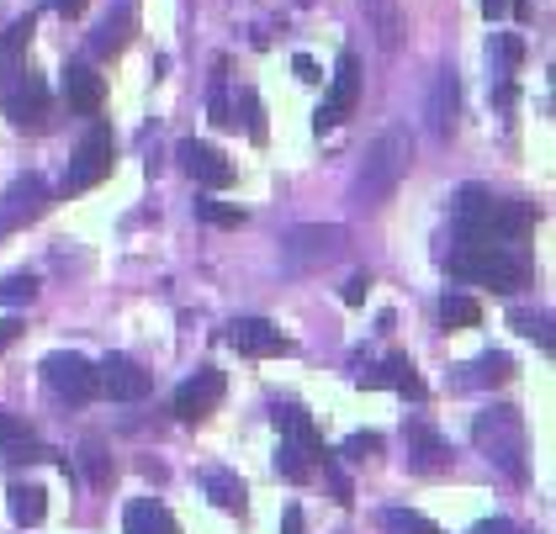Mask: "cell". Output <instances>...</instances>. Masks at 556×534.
Masks as SVG:
<instances>
[{
	"mask_svg": "<svg viewBox=\"0 0 556 534\" xmlns=\"http://www.w3.org/2000/svg\"><path fill=\"white\" fill-rule=\"evenodd\" d=\"M482 11H488V22H498V16L509 11V0H482Z\"/></svg>",
	"mask_w": 556,
	"mask_h": 534,
	"instance_id": "cell-44",
	"label": "cell"
},
{
	"mask_svg": "<svg viewBox=\"0 0 556 534\" xmlns=\"http://www.w3.org/2000/svg\"><path fill=\"white\" fill-rule=\"evenodd\" d=\"M355 386H392V392H403V397H425V381H419V370H414V360L408 355H387L382 370H361L355 376Z\"/></svg>",
	"mask_w": 556,
	"mask_h": 534,
	"instance_id": "cell-19",
	"label": "cell"
},
{
	"mask_svg": "<svg viewBox=\"0 0 556 534\" xmlns=\"http://www.w3.org/2000/svg\"><path fill=\"white\" fill-rule=\"evenodd\" d=\"M361 16H366V33L377 38L382 53H397L403 48V0H361Z\"/></svg>",
	"mask_w": 556,
	"mask_h": 534,
	"instance_id": "cell-15",
	"label": "cell"
},
{
	"mask_svg": "<svg viewBox=\"0 0 556 534\" xmlns=\"http://www.w3.org/2000/svg\"><path fill=\"white\" fill-rule=\"evenodd\" d=\"M281 534H302V508H298V503L287 508V519H281Z\"/></svg>",
	"mask_w": 556,
	"mask_h": 534,
	"instance_id": "cell-43",
	"label": "cell"
},
{
	"mask_svg": "<svg viewBox=\"0 0 556 534\" xmlns=\"http://www.w3.org/2000/svg\"><path fill=\"white\" fill-rule=\"evenodd\" d=\"M276 471H281L287 482H307V476H313V450L298 445V440H281V445H276Z\"/></svg>",
	"mask_w": 556,
	"mask_h": 534,
	"instance_id": "cell-27",
	"label": "cell"
},
{
	"mask_svg": "<svg viewBox=\"0 0 556 534\" xmlns=\"http://www.w3.org/2000/svg\"><path fill=\"white\" fill-rule=\"evenodd\" d=\"M43 445H38V434L16 418V412L0 408V460L5 466H33V460H43Z\"/></svg>",
	"mask_w": 556,
	"mask_h": 534,
	"instance_id": "cell-18",
	"label": "cell"
},
{
	"mask_svg": "<svg viewBox=\"0 0 556 534\" xmlns=\"http://www.w3.org/2000/svg\"><path fill=\"white\" fill-rule=\"evenodd\" d=\"M48 5H53L59 16H80V11H86L90 0H48Z\"/></svg>",
	"mask_w": 556,
	"mask_h": 534,
	"instance_id": "cell-42",
	"label": "cell"
},
{
	"mask_svg": "<svg viewBox=\"0 0 556 534\" xmlns=\"http://www.w3.org/2000/svg\"><path fill=\"white\" fill-rule=\"evenodd\" d=\"M180 165H186V175H191L197 186H207V191H228V186H233V165L223 160V149H213V143L186 138V143H180Z\"/></svg>",
	"mask_w": 556,
	"mask_h": 534,
	"instance_id": "cell-13",
	"label": "cell"
},
{
	"mask_svg": "<svg viewBox=\"0 0 556 534\" xmlns=\"http://www.w3.org/2000/svg\"><path fill=\"white\" fill-rule=\"evenodd\" d=\"M33 33H38V22H33V16H22V22L0 38V69H11V75H16V59H22V48L33 42Z\"/></svg>",
	"mask_w": 556,
	"mask_h": 534,
	"instance_id": "cell-28",
	"label": "cell"
},
{
	"mask_svg": "<svg viewBox=\"0 0 556 534\" xmlns=\"http://www.w3.org/2000/svg\"><path fill=\"white\" fill-rule=\"evenodd\" d=\"M228 344L239 355H255V360H270V355H287L292 349V339L276 329L270 318H233L228 323Z\"/></svg>",
	"mask_w": 556,
	"mask_h": 534,
	"instance_id": "cell-12",
	"label": "cell"
},
{
	"mask_svg": "<svg viewBox=\"0 0 556 534\" xmlns=\"http://www.w3.org/2000/svg\"><path fill=\"white\" fill-rule=\"evenodd\" d=\"M239 106H244L250 138H255V143H265V112H260V96H255V90H244V96H239Z\"/></svg>",
	"mask_w": 556,
	"mask_h": 534,
	"instance_id": "cell-36",
	"label": "cell"
},
{
	"mask_svg": "<svg viewBox=\"0 0 556 534\" xmlns=\"http://www.w3.org/2000/svg\"><path fill=\"white\" fill-rule=\"evenodd\" d=\"M43 381L53 397H64V403H90L101 386H96V366H90L86 355H75V349H53L43 360Z\"/></svg>",
	"mask_w": 556,
	"mask_h": 534,
	"instance_id": "cell-6",
	"label": "cell"
},
{
	"mask_svg": "<svg viewBox=\"0 0 556 534\" xmlns=\"http://www.w3.org/2000/svg\"><path fill=\"white\" fill-rule=\"evenodd\" d=\"M498 59H504V64L514 69V64L525 59V42H519V38H498Z\"/></svg>",
	"mask_w": 556,
	"mask_h": 534,
	"instance_id": "cell-38",
	"label": "cell"
},
{
	"mask_svg": "<svg viewBox=\"0 0 556 534\" xmlns=\"http://www.w3.org/2000/svg\"><path fill=\"white\" fill-rule=\"evenodd\" d=\"M207 497H213L223 513H244V503H250V487L233 476V471H207Z\"/></svg>",
	"mask_w": 556,
	"mask_h": 534,
	"instance_id": "cell-26",
	"label": "cell"
},
{
	"mask_svg": "<svg viewBox=\"0 0 556 534\" xmlns=\"http://www.w3.org/2000/svg\"><path fill=\"white\" fill-rule=\"evenodd\" d=\"M403 445H408V466H414V471H425V476H434V471H445V466H451V445L429 429L425 418H414V423L403 429Z\"/></svg>",
	"mask_w": 556,
	"mask_h": 534,
	"instance_id": "cell-14",
	"label": "cell"
},
{
	"mask_svg": "<svg viewBox=\"0 0 556 534\" xmlns=\"http://www.w3.org/2000/svg\"><path fill=\"white\" fill-rule=\"evenodd\" d=\"M43 212H48L43 175H16L11 191H5V202H0V233H11V228H22V223H33Z\"/></svg>",
	"mask_w": 556,
	"mask_h": 534,
	"instance_id": "cell-9",
	"label": "cell"
},
{
	"mask_svg": "<svg viewBox=\"0 0 556 534\" xmlns=\"http://www.w3.org/2000/svg\"><path fill=\"white\" fill-rule=\"evenodd\" d=\"M344 460H355V466H366L371 455H382V434H371V429H361V434H350L340 445Z\"/></svg>",
	"mask_w": 556,
	"mask_h": 534,
	"instance_id": "cell-30",
	"label": "cell"
},
{
	"mask_svg": "<svg viewBox=\"0 0 556 534\" xmlns=\"http://www.w3.org/2000/svg\"><path fill=\"white\" fill-rule=\"evenodd\" d=\"M366 291H371V276H366V270H361V276H350V281H344V302H350V307H361V302H366Z\"/></svg>",
	"mask_w": 556,
	"mask_h": 534,
	"instance_id": "cell-37",
	"label": "cell"
},
{
	"mask_svg": "<svg viewBox=\"0 0 556 534\" xmlns=\"http://www.w3.org/2000/svg\"><path fill=\"white\" fill-rule=\"evenodd\" d=\"M361 106V59L344 48L340 53V64H334V85H329V101L313 112V127L318 132H329V127H340L350 112Z\"/></svg>",
	"mask_w": 556,
	"mask_h": 534,
	"instance_id": "cell-8",
	"label": "cell"
},
{
	"mask_svg": "<svg viewBox=\"0 0 556 534\" xmlns=\"http://www.w3.org/2000/svg\"><path fill=\"white\" fill-rule=\"evenodd\" d=\"M0 112L11 127H38L48 123V85L33 75V69H16V80L0 90Z\"/></svg>",
	"mask_w": 556,
	"mask_h": 534,
	"instance_id": "cell-7",
	"label": "cell"
},
{
	"mask_svg": "<svg viewBox=\"0 0 556 534\" xmlns=\"http://www.w3.org/2000/svg\"><path fill=\"white\" fill-rule=\"evenodd\" d=\"M16 333H22V323H16V318H5V323H0V355L16 344Z\"/></svg>",
	"mask_w": 556,
	"mask_h": 534,
	"instance_id": "cell-41",
	"label": "cell"
},
{
	"mask_svg": "<svg viewBox=\"0 0 556 534\" xmlns=\"http://www.w3.org/2000/svg\"><path fill=\"white\" fill-rule=\"evenodd\" d=\"M514 329L530 333L541 349H552V318H546V313H514Z\"/></svg>",
	"mask_w": 556,
	"mask_h": 534,
	"instance_id": "cell-33",
	"label": "cell"
},
{
	"mask_svg": "<svg viewBox=\"0 0 556 534\" xmlns=\"http://www.w3.org/2000/svg\"><path fill=\"white\" fill-rule=\"evenodd\" d=\"M217 403H223V370L202 366L191 381H186V386H180V392H175L170 408H175V418H180V423H202Z\"/></svg>",
	"mask_w": 556,
	"mask_h": 534,
	"instance_id": "cell-11",
	"label": "cell"
},
{
	"mask_svg": "<svg viewBox=\"0 0 556 534\" xmlns=\"http://www.w3.org/2000/svg\"><path fill=\"white\" fill-rule=\"evenodd\" d=\"M471 534H525V530H519V524H509V519H482Z\"/></svg>",
	"mask_w": 556,
	"mask_h": 534,
	"instance_id": "cell-39",
	"label": "cell"
},
{
	"mask_svg": "<svg viewBox=\"0 0 556 534\" xmlns=\"http://www.w3.org/2000/svg\"><path fill=\"white\" fill-rule=\"evenodd\" d=\"M456 117H462V80L451 69H440V80L429 90V132L445 143L456 132Z\"/></svg>",
	"mask_w": 556,
	"mask_h": 534,
	"instance_id": "cell-16",
	"label": "cell"
},
{
	"mask_svg": "<svg viewBox=\"0 0 556 534\" xmlns=\"http://www.w3.org/2000/svg\"><path fill=\"white\" fill-rule=\"evenodd\" d=\"M128 38H132V0H123V5H117V16H106V22H101V33L90 38V53H96V59H112V53H123V48H128Z\"/></svg>",
	"mask_w": 556,
	"mask_h": 534,
	"instance_id": "cell-23",
	"label": "cell"
},
{
	"mask_svg": "<svg viewBox=\"0 0 556 534\" xmlns=\"http://www.w3.org/2000/svg\"><path fill=\"white\" fill-rule=\"evenodd\" d=\"M197 217H207V223H217V228H239V223H244V212H239V206L207 202V196L197 202Z\"/></svg>",
	"mask_w": 556,
	"mask_h": 534,
	"instance_id": "cell-35",
	"label": "cell"
},
{
	"mask_svg": "<svg viewBox=\"0 0 556 534\" xmlns=\"http://www.w3.org/2000/svg\"><path fill=\"white\" fill-rule=\"evenodd\" d=\"M408 165H414V132L408 127H387L382 138L371 143V154H366V169L355 180V202L361 206L392 202V191L408 180Z\"/></svg>",
	"mask_w": 556,
	"mask_h": 534,
	"instance_id": "cell-2",
	"label": "cell"
},
{
	"mask_svg": "<svg viewBox=\"0 0 556 534\" xmlns=\"http://www.w3.org/2000/svg\"><path fill=\"white\" fill-rule=\"evenodd\" d=\"M344 249V228H324V223H307V228H292L287 233V244H281V259H287V270H318V265H329V259H340Z\"/></svg>",
	"mask_w": 556,
	"mask_h": 534,
	"instance_id": "cell-5",
	"label": "cell"
},
{
	"mask_svg": "<svg viewBox=\"0 0 556 534\" xmlns=\"http://www.w3.org/2000/svg\"><path fill=\"white\" fill-rule=\"evenodd\" d=\"M451 276L456 281H471V287H493L498 296H514L535 281V265L519 244H504V239H456L451 249Z\"/></svg>",
	"mask_w": 556,
	"mask_h": 534,
	"instance_id": "cell-1",
	"label": "cell"
},
{
	"mask_svg": "<svg viewBox=\"0 0 556 534\" xmlns=\"http://www.w3.org/2000/svg\"><path fill=\"white\" fill-rule=\"evenodd\" d=\"M514 376V360L504 355V349H488V355H477L471 366H462L456 376H451V386L456 392H477V386H504Z\"/></svg>",
	"mask_w": 556,
	"mask_h": 534,
	"instance_id": "cell-20",
	"label": "cell"
},
{
	"mask_svg": "<svg viewBox=\"0 0 556 534\" xmlns=\"http://www.w3.org/2000/svg\"><path fill=\"white\" fill-rule=\"evenodd\" d=\"M112 169H117V138H112V127L106 123H96L86 138H80V149H75L70 169H64V196H80V191H90V186H101Z\"/></svg>",
	"mask_w": 556,
	"mask_h": 534,
	"instance_id": "cell-4",
	"label": "cell"
},
{
	"mask_svg": "<svg viewBox=\"0 0 556 534\" xmlns=\"http://www.w3.org/2000/svg\"><path fill=\"white\" fill-rule=\"evenodd\" d=\"M123 530L128 534H180V524H175V513L165 503L138 497V503H128V513H123Z\"/></svg>",
	"mask_w": 556,
	"mask_h": 534,
	"instance_id": "cell-21",
	"label": "cell"
},
{
	"mask_svg": "<svg viewBox=\"0 0 556 534\" xmlns=\"http://www.w3.org/2000/svg\"><path fill=\"white\" fill-rule=\"evenodd\" d=\"M38 296V276H5L0 281V307H22Z\"/></svg>",
	"mask_w": 556,
	"mask_h": 534,
	"instance_id": "cell-31",
	"label": "cell"
},
{
	"mask_svg": "<svg viewBox=\"0 0 556 534\" xmlns=\"http://www.w3.org/2000/svg\"><path fill=\"white\" fill-rule=\"evenodd\" d=\"M207 112H213L217 127H233V106H228V85H223V64H217V80H213V96H207Z\"/></svg>",
	"mask_w": 556,
	"mask_h": 534,
	"instance_id": "cell-34",
	"label": "cell"
},
{
	"mask_svg": "<svg viewBox=\"0 0 556 534\" xmlns=\"http://www.w3.org/2000/svg\"><path fill=\"white\" fill-rule=\"evenodd\" d=\"M471 445L488 455L509 482H525V476H530V471H525V418H519V408H509V403H498V408L471 418Z\"/></svg>",
	"mask_w": 556,
	"mask_h": 534,
	"instance_id": "cell-3",
	"label": "cell"
},
{
	"mask_svg": "<svg viewBox=\"0 0 556 534\" xmlns=\"http://www.w3.org/2000/svg\"><path fill=\"white\" fill-rule=\"evenodd\" d=\"M64 101H70V112L96 117V112L106 106V80H101L90 64H70V69H64Z\"/></svg>",
	"mask_w": 556,
	"mask_h": 534,
	"instance_id": "cell-17",
	"label": "cell"
},
{
	"mask_svg": "<svg viewBox=\"0 0 556 534\" xmlns=\"http://www.w3.org/2000/svg\"><path fill=\"white\" fill-rule=\"evenodd\" d=\"M5 497H11V519H16L22 530H33V524H43V519H48V493H43V487L16 482Z\"/></svg>",
	"mask_w": 556,
	"mask_h": 534,
	"instance_id": "cell-24",
	"label": "cell"
},
{
	"mask_svg": "<svg viewBox=\"0 0 556 534\" xmlns=\"http://www.w3.org/2000/svg\"><path fill=\"white\" fill-rule=\"evenodd\" d=\"M86 476H90V487H112V476H117L112 455L101 450V445H86Z\"/></svg>",
	"mask_w": 556,
	"mask_h": 534,
	"instance_id": "cell-32",
	"label": "cell"
},
{
	"mask_svg": "<svg viewBox=\"0 0 556 534\" xmlns=\"http://www.w3.org/2000/svg\"><path fill=\"white\" fill-rule=\"evenodd\" d=\"M292 69H298V80H307V85H318V80H324V75H318V64H313L307 53H298V59H292Z\"/></svg>",
	"mask_w": 556,
	"mask_h": 534,
	"instance_id": "cell-40",
	"label": "cell"
},
{
	"mask_svg": "<svg viewBox=\"0 0 556 534\" xmlns=\"http://www.w3.org/2000/svg\"><path fill=\"white\" fill-rule=\"evenodd\" d=\"M270 418H276V429H281L287 440H298V445H307V450H313V466L324 460V440H318L313 418H307L298 403H276V408H270Z\"/></svg>",
	"mask_w": 556,
	"mask_h": 534,
	"instance_id": "cell-22",
	"label": "cell"
},
{
	"mask_svg": "<svg viewBox=\"0 0 556 534\" xmlns=\"http://www.w3.org/2000/svg\"><path fill=\"white\" fill-rule=\"evenodd\" d=\"M96 386L106 392V397H117V403H138V397H149V370L128 360V355H106L101 366H96Z\"/></svg>",
	"mask_w": 556,
	"mask_h": 534,
	"instance_id": "cell-10",
	"label": "cell"
},
{
	"mask_svg": "<svg viewBox=\"0 0 556 534\" xmlns=\"http://www.w3.org/2000/svg\"><path fill=\"white\" fill-rule=\"evenodd\" d=\"M382 524H387V530H397V534H440L425 513H414V508H387Z\"/></svg>",
	"mask_w": 556,
	"mask_h": 534,
	"instance_id": "cell-29",
	"label": "cell"
},
{
	"mask_svg": "<svg viewBox=\"0 0 556 534\" xmlns=\"http://www.w3.org/2000/svg\"><path fill=\"white\" fill-rule=\"evenodd\" d=\"M440 323L451 333L477 329V323H482V302H477V296H462V291H445V296H440Z\"/></svg>",
	"mask_w": 556,
	"mask_h": 534,
	"instance_id": "cell-25",
	"label": "cell"
}]
</instances>
